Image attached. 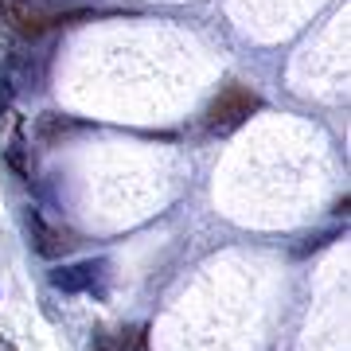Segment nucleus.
<instances>
[{"label":"nucleus","mask_w":351,"mask_h":351,"mask_svg":"<svg viewBox=\"0 0 351 351\" xmlns=\"http://www.w3.org/2000/svg\"><path fill=\"white\" fill-rule=\"evenodd\" d=\"M0 24L4 27H16L20 36H43L51 27V20L39 12L32 0H0Z\"/></svg>","instance_id":"obj_4"},{"label":"nucleus","mask_w":351,"mask_h":351,"mask_svg":"<svg viewBox=\"0 0 351 351\" xmlns=\"http://www.w3.org/2000/svg\"><path fill=\"white\" fill-rule=\"evenodd\" d=\"M24 223H27V234H32V250L39 258H59V254L75 250V234L66 226H51L43 219V211H36V207H27Z\"/></svg>","instance_id":"obj_2"},{"label":"nucleus","mask_w":351,"mask_h":351,"mask_svg":"<svg viewBox=\"0 0 351 351\" xmlns=\"http://www.w3.org/2000/svg\"><path fill=\"white\" fill-rule=\"evenodd\" d=\"M8 164L20 176H32V160H27V141H24V121H16L12 141H8Z\"/></svg>","instance_id":"obj_7"},{"label":"nucleus","mask_w":351,"mask_h":351,"mask_svg":"<svg viewBox=\"0 0 351 351\" xmlns=\"http://www.w3.org/2000/svg\"><path fill=\"white\" fill-rule=\"evenodd\" d=\"M24 82H27V63L20 55H8V59L0 63V117L12 110V101H16V94L24 90Z\"/></svg>","instance_id":"obj_5"},{"label":"nucleus","mask_w":351,"mask_h":351,"mask_svg":"<svg viewBox=\"0 0 351 351\" xmlns=\"http://www.w3.org/2000/svg\"><path fill=\"white\" fill-rule=\"evenodd\" d=\"M262 110V98L254 94V90L239 86V82H230V86L211 101V110H207V133L215 137H226V133H234V129L246 125V117L250 113Z\"/></svg>","instance_id":"obj_1"},{"label":"nucleus","mask_w":351,"mask_h":351,"mask_svg":"<svg viewBox=\"0 0 351 351\" xmlns=\"http://www.w3.org/2000/svg\"><path fill=\"white\" fill-rule=\"evenodd\" d=\"M98 351H145V328H121V332H94Z\"/></svg>","instance_id":"obj_6"},{"label":"nucleus","mask_w":351,"mask_h":351,"mask_svg":"<svg viewBox=\"0 0 351 351\" xmlns=\"http://www.w3.org/2000/svg\"><path fill=\"white\" fill-rule=\"evenodd\" d=\"M106 277V262H75V265H59L51 269V285L63 293H94Z\"/></svg>","instance_id":"obj_3"},{"label":"nucleus","mask_w":351,"mask_h":351,"mask_svg":"<svg viewBox=\"0 0 351 351\" xmlns=\"http://www.w3.org/2000/svg\"><path fill=\"white\" fill-rule=\"evenodd\" d=\"M0 351H16V343H12V339H4V336H0Z\"/></svg>","instance_id":"obj_9"},{"label":"nucleus","mask_w":351,"mask_h":351,"mask_svg":"<svg viewBox=\"0 0 351 351\" xmlns=\"http://www.w3.org/2000/svg\"><path fill=\"white\" fill-rule=\"evenodd\" d=\"M66 129H71V121H63L59 113H43V117H36V133L43 141H55L59 133H66Z\"/></svg>","instance_id":"obj_8"}]
</instances>
